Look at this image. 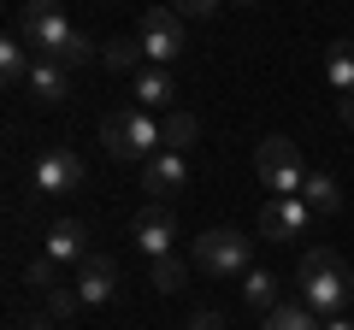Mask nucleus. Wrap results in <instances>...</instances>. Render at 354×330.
Returning <instances> with one entry per match:
<instances>
[{
    "instance_id": "f257e3e1",
    "label": "nucleus",
    "mask_w": 354,
    "mask_h": 330,
    "mask_svg": "<svg viewBox=\"0 0 354 330\" xmlns=\"http://www.w3.org/2000/svg\"><path fill=\"white\" fill-rule=\"evenodd\" d=\"M18 41L36 48V59H53V65H65V71L95 59V41H88L83 30H71V24L59 18V6H48V0L18 6Z\"/></svg>"
},
{
    "instance_id": "f03ea898",
    "label": "nucleus",
    "mask_w": 354,
    "mask_h": 330,
    "mask_svg": "<svg viewBox=\"0 0 354 330\" xmlns=\"http://www.w3.org/2000/svg\"><path fill=\"white\" fill-rule=\"evenodd\" d=\"M295 283H301V307H313L319 318H342L354 307V271L330 248H307L295 266Z\"/></svg>"
},
{
    "instance_id": "7ed1b4c3",
    "label": "nucleus",
    "mask_w": 354,
    "mask_h": 330,
    "mask_svg": "<svg viewBox=\"0 0 354 330\" xmlns=\"http://www.w3.org/2000/svg\"><path fill=\"white\" fill-rule=\"evenodd\" d=\"M254 171H260V183L272 189V201H301L307 171H301V153H295L290 136H266L260 148H254Z\"/></svg>"
},
{
    "instance_id": "20e7f679",
    "label": "nucleus",
    "mask_w": 354,
    "mask_h": 330,
    "mask_svg": "<svg viewBox=\"0 0 354 330\" xmlns=\"http://www.w3.org/2000/svg\"><path fill=\"white\" fill-rule=\"evenodd\" d=\"M101 142H106L113 159H153V148H160V118H148L142 106L106 113L101 118Z\"/></svg>"
},
{
    "instance_id": "39448f33",
    "label": "nucleus",
    "mask_w": 354,
    "mask_h": 330,
    "mask_svg": "<svg viewBox=\"0 0 354 330\" xmlns=\"http://www.w3.org/2000/svg\"><path fill=\"white\" fill-rule=\"evenodd\" d=\"M248 260H254V236H242V230H207V236H195V266L207 271V278H248Z\"/></svg>"
},
{
    "instance_id": "423d86ee",
    "label": "nucleus",
    "mask_w": 354,
    "mask_h": 330,
    "mask_svg": "<svg viewBox=\"0 0 354 330\" xmlns=\"http://www.w3.org/2000/svg\"><path fill=\"white\" fill-rule=\"evenodd\" d=\"M136 41H142V53H148V65L171 71V65H177V53H183V18H177V12H165V6H153V12H142Z\"/></svg>"
},
{
    "instance_id": "0eeeda50",
    "label": "nucleus",
    "mask_w": 354,
    "mask_h": 330,
    "mask_svg": "<svg viewBox=\"0 0 354 330\" xmlns=\"http://www.w3.org/2000/svg\"><path fill=\"white\" fill-rule=\"evenodd\" d=\"M30 177H36V195H71V189H83V159L71 148H48Z\"/></svg>"
},
{
    "instance_id": "6e6552de",
    "label": "nucleus",
    "mask_w": 354,
    "mask_h": 330,
    "mask_svg": "<svg viewBox=\"0 0 354 330\" xmlns=\"http://www.w3.org/2000/svg\"><path fill=\"white\" fill-rule=\"evenodd\" d=\"M130 242H136L148 260L177 254V218L165 213V206H148V213H136V224H130Z\"/></svg>"
},
{
    "instance_id": "1a4fd4ad",
    "label": "nucleus",
    "mask_w": 354,
    "mask_h": 330,
    "mask_svg": "<svg viewBox=\"0 0 354 330\" xmlns=\"http://www.w3.org/2000/svg\"><path fill=\"white\" fill-rule=\"evenodd\" d=\"M118 295V266L106 254H88L83 266H77V301L83 307H106Z\"/></svg>"
},
{
    "instance_id": "9d476101",
    "label": "nucleus",
    "mask_w": 354,
    "mask_h": 330,
    "mask_svg": "<svg viewBox=\"0 0 354 330\" xmlns=\"http://www.w3.org/2000/svg\"><path fill=\"white\" fill-rule=\"evenodd\" d=\"M307 224H313V206L307 201H266L260 206V236H272V242L307 236Z\"/></svg>"
},
{
    "instance_id": "9b49d317",
    "label": "nucleus",
    "mask_w": 354,
    "mask_h": 330,
    "mask_svg": "<svg viewBox=\"0 0 354 330\" xmlns=\"http://www.w3.org/2000/svg\"><path fill=\"white\" fill-rule=\"evenodd\" d=\"M183 183H189V159H183V153H153V159L142 165V189H148L153 201L177 195Z\"/></svg>"
},
{
    "instance_id": "f8f14e48",
    "label": "nucleus",
    "mask_w": 354,
    "mask_h": 330,
    "mask_svg": "<svg viewBox=\"0 0 354 330\" xmlns=\"http://www.w3.org/2000/svg\"><path fill=\"white\" fill-rule=\"evenodd\" d=\"M48 260H59V266H83V260H88V230H83V218H59V224L48 230Z\"/></svg>"
},
{
    "instance_id": "ddd939ff",
    "label": "nucleus",
    "mask_w": 354,
    "mask_h": 330,
    "mask_svg": "<svg viewBox=\"0 0 354 330\" xmlns=\"http://www.w3.org/2000/svg\"><path fill=\"white\" fill-rule=\"evenodd\" d=\"M130 89H136V106H142V113H153V106H171V101H177L171 71H160V65H148L142 77H130Z\"/></svg>"
},
{
    "instance_id": "4468645a",
    "label": "nucleus",
    "mask_w": 354,
    "mask_h": 330,
    "mask_svg": "<svg viewBox=\"0 0 354 330\" xmlns=\"http://www.w3.org/2000/svg\"><path fill=\"white\" fill-rule=\"evenodd\" d=\"M30 95H36V101H65V65H53V59H36L30 65V83H24Z\"/></svg>"
},
{
    "instance_id": "2eb2a0df",
    "label": "nucleus",
    "mask_w": 354,
    "mask_h": 330,
    "mask_svg": "<svg viewBox=\"0 0 354 330\" xmlns=\"http://www.w3.org/2000/svg\"><path fill=\"white\" fill-rule=\"evenodd\" d=\"M325 83L337 95H354V41H330L325 53Z\"/></svg>"
},
{
    "instance_id": "dca6fc26",
    "label": "nucleus",
    "mask_w": 354,
    "mask_h": 330,
    "mask_svg": "<svg viewBox=\"0 0 354 330\" xmlns=\"http://www.w3.org/2000/svg\"><path fill=\"white\" fill-rule=\"evenodd\" d=\"M260 330H325V318H319L313 307H301V301H283V307H272V313H266Z\"/></svg>"
},
{
    "instance_id": "f3484780",
    "label": "nucleus",
    "mask_w": 354,
    "mask_h": 330,
    "mask_svg": "<svg viewBox=\"0 0 354 330\" xmlns=\"http://www.w3.org/2000/svg\"><path fill=\"white\" fill-rule=\"evenodd\" d=\"M113 71H130V77H142L148 71V53H142V41L136 36H118V41H106V53H101Z\"/></svg>"
},
{
    "instance_id": "a211bd4d",
    "label": "nucleus",
    "mask_w": 354,
    "mask_h": 330,
    "mask_svg": "<svg viewBox=\"0 0 354 330\" xmlns=\"http://www.w3.org/2000/svg\"><path fill=\"white\" fill-rule=\"evenodd\" d=\"M195 130H201V124H195V113H165V118H160V142H165V153H183V148L195 142Z\"/></svg>"
},
{
    "instance_id": "6ab92c4d",
    "label": "nucleus",
    "mask_w": 354,
    "mask_h": 330,
    "mask_svg": "<svg viewBox=\"0 0 354 330\" xmlns=\"http://www.w3.org/2000/svg\"><path fill=\"white\" fill-rule=\"evenodd\" d=\"M30 65H36V59H30V48L18 36L0 41V77H6V83H30Z\"/></svg>"
},
{
    "instance_id": "aec40b11",
    "label": "nucleus",
    "mask_w": 354,
    "mask_h": 330,
    "mask_svg": "<svg viewBox=\"0 0 354 330\" xmlns=\"http://www.w3.org/2000/svg\"><path fill=\"white\" fill-rule=\"evenodd\" d=\"M242 295H248L254 313H272V307H283V301H278V278H272V271H248V278H242Z\"/></svg>"
},
{
    "instance_id": "412c9836",
    "label": "nucleus",
    "mask_w": 354,
    "mask_h": 330,
    "mask_svg": "<svg viewBox=\"0 0 354 330\" xmlns=\"http://www.w3.org/2000/svg\"><path fill=\"white\" fill-rule=\"evenodd\" d=\"M148 283H153L160 295H171V289H183V283H189V266H183L177 254H165V260H148Z\"/></svg>"
},
{
    "instance_id": "4be33fe9",
    "label": "nucleus",
    "mask_w": 354,
    "mask_h": 330,
    "mask_svg": "<svg viewBox=\"0 0 354 330\" xmlns=\"http://www.w3.org/2000/svg\"><path fill=\"white\" fill-rule=\"evenodd\" d=\"M301 201L313 206V213H337V206H342V189L325 177V171H313V177H307V189H301Z\"/></svg>"
},
{
    "instance_id": "5701e85b",
    "label": "nucleus",
    "mask_w": 354,
    "mask_h": 330,
    "mask_svg": "<svg viewBox=\"0 0 354 330\" xmlns=\"http://www.w3.org/2000/svg\"><path fill=\"white\" fill-rule=\"evenodd\" d=\"M53 271H59V260H30V271H24V283H36V289H53Z\"/></svg>"
},
{
    "instance_id": "b1692460",
    "label": "nucleus",
    "mask_w": 354,
    "mask_h": 330,
    "mask_svg": "<svg viewBox=\"0 0 354 330\" xmlns=\"http://www.w3.org/2000/svg\"><path fill=\"white\" fill-rule=\"evenodd\" d=\"M177 18H213V0H177Z\"/></svg>"
},
{
    "instance_id": "393cba45",
    "label": "nucleus",
    "mask_w": 354,
    "mask_h": 330,
    "mask_svg": "<svg viewBox=\"0 0 354 330\" xmlns=\"http://www.w3.org/2000/svg\"><path fill=\"white\" fill-rule=\"evenodd\" d=\"M189 330H225V318H218L213 307H201V313H195V324H189Z\"/></svg>"
},
{
    "instance_id": "a878e982",
    "label": "nucleus",
    "mask_w": 354,
    "mask_h": 330,
    "mask_svg": "<svg viewBox=\"0 0 354 330\" xmlns=\"http://www.w3.org/2000/svg\"><path fill=\"white\" fill-rule=\"evenodd\" d=\"M337 106H342V124H354V95H342Z\"/></svg>"
},
{
    "instance_id": "bb28decb",
    "label": "nucleus",
    "mask_w": 354,
    "mask_h": 330,
    "mask_svg": "<svg viewBox=\"0 0 354 330\" xmlns=\"http://www.w3.org/2000/svg\"><path fill=\"white\" fill-rule=\"evenodd\" d=\"M325 330H354V318H325Z\"/></svg>"
},
{
    "instance_id": "cd10ccee",
    "label": "nucleus",
    "mask_w": 354,
    "mask_h": 330,
    "mask_svg": "<svg viewBox=\"0 0 354 330\" xmlns=\"http://www.w3.org/2000/svg\"><path fill=\"white\" fill-rule=\"evenodd\" d=\"M24 330H59V324H24Z\"/></svg>"
}]
</instances>
